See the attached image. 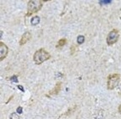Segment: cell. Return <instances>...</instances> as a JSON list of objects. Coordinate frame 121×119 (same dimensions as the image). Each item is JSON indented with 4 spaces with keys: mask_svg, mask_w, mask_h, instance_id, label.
<instances>
[{
    "mask_svg": "<svg viewBox=\"0 0 121 119\" xmlns=\"http://www.w3.org/2000/svg\"><path fill=\"white\" fill-rule=\"evenodd\" d=\"M50 59H51L50 53L43 48L36 50L35 53L33 55V61L36 65H41L42 63L48 61Z\"/></svg>",
    "mask_w": 121,
    "mask_h": 119,
    "instance_id": "6da1fadb",
    "label": "cell"
},
{
    "mask_svg": "<svg viewBox=\"0 0 121 119\" xmlns=\"http://www.w3.org/2000/svg\"><path fill=\"white\" fill-rule=\"evenodd\" d=\"M45 1H42V0H30L28 2V9H27L26 17L32 15L33 13H37L42 8L43 6V3Z\"/></svg>",
    "mask_w": 121,
    "mask_h": 119,
    "instance_id": "7a4b0ae2",
    "label": "cell"
},
{
    "mask_svg": "<svg viewBox=\"0 0 121 119\" xmlns=\"http://www.w3.org/2000/svg\"><path fill=\"white\" fill-rule=\"evenodd\" d=\"M120 78V74L114 73L109 75L108 76V79H107V89L108 90H113L114 88H116L119 84Z\"/></svg>",
    "mask_w": 121,
    "mask_h": 119,
    "instance_id": "3957f363",
    "label": "cell"
},
{
    "mask_svg": "<svg viewBox=\"0 0 121 119\" xmlns=\"http://www.w3.org/2000/svg\"><path fill=\"white\" fill-rule=\"evenodd\" d=\"M119 39V32L118 29H114L113 30H111L108 33L107 38H106V42L108 45H113L115 43H117V41Z\"/></svg>",
    "mask_w": 121,
    "mask_h": 119,
    "instance_id": "277c9868",
    "label": "cell"
},
{
    "mask_svg": "<svg viewBox=\"0 0 121 119\" xmlns=\"http://www.w3.org/2000/svg\"><path fill=\"white\" fill-rule=\"evenodd\" d=\"M9 53V48L4 42H0V61H4Z\"/></svg>",
    "mask_w": 121,
    "mask_h": 119,
    "instance_id": "5b68a950",
    "label": "cell"
},
{
    "mask_svg": "<svg viewBox=\"0 0 121 119\" xmlns=\"http://www.w3.org/2000/svg\"><path fill=\"white\" fill-rule=\"evenodd\" d=\"M30 39H31V34H30V31L25 32L23 34V35L21 36V39H20V40H19V45L23 46L24 45H25Z\"/></svg>",
    "mask_w": 121,
    "mask_h": 119,
    "instance_id": "8992f818",
    "label": "cell"
},
{
    "mask_svg": "<svg viewBox=\"0 0 121 119\" xmlns=\"http://www.w3.org/2000/svg\"><path fill=\"white\" fill-rule=\"evenodd\" d=\"M61 85H62V83L60 82V81H58V82H56V86H54V88L51 90V91H49V94L46 95V96H56V95H57L59 92H60V89H61Z\"/></svg>",
    "mask_w": 121,
    "mask_h": 119,
    "instance_id": "52a82bcc",
    "label": "cell"
},
{
    "mask_svg": "<svg viewBox=\"0 0 121 119\" xmlns=\"http://www.w3.org/2000/svg\"><path fill=\"white\" fill-rule=\"evenodd\" d=\"M40 18L37 15L34 16V17L31 19V20H30V24H31V25H33V26L38 25L40 24Z\"/></svg>",
    "mask_w": 121,
    "mask_h": 119,
    "instance_id": "ba28073f",
    "label": "cell"
},
{
    "mask_svg": "<svg viewBox=\"0 0 121 119\" xmlns=\"http://www.w3.org/2000/svg\"><path fill=\"white\" fill-rule=\"evenodd\" d=\"M66 43H67V40H66V39H65V38L60 39V40H59L58 43H57L56 48H61V47H63L64 45H66Z\"/></svg>",
    "mask_w": 121,
    "mask_h": 119,
    "instance_id": "9c48e42d",
    "label": "cell"
},
{
    "mask_svg": "<svg viewBox=\"0 0 121 119\" xmlns=\"http://www.w3.org/2000/svg\"><path fill=\"white\" fill-rule=\"evenodd\" d=\"M85 41V37L83 35H78V38H77V42H78V45H82Z\"/></svg>",
    "mask_w": 121,
    "mask_h": 119,
    "instance_id": "30bf717a",
    "label": "cell"
},
{
    "mask_svg": "<svg viewBox=\"0 0 121 119\" xmlns=\"http://www.w3.org/2000/svg\"><path fill=\"white\" fill-rule=\"evenodd\" d=\"M9 119H19V114L17 112H13L9 115Z\"/></svg>",
    "mask_w": 121,
    "mask_h": 119,
    "instance_id": "8fae6325",
    "label": "cell"
},
{
    "mask_svg": "<svg viewBox=\"0 0 121 119\" xmlns=\"http://www.w3.org/2000/svg\"><path fill=\"white\" fill-rule=\"evenodd\" d=\"M10 80H11V81H13V82H18L19 81V80H18V76H16V75H14V76H13L11 78H10Z\"/></svg>",
    "mask_w": 121,
    "mask_h": 119,
    "instance_id": "7c38bea8",
    "label": "cell"
},
{
    "mask_svg": "<svg viewBox=\"0 0 121 119\" xmlns=\"http://www.w3.org/2000/svg\"><path fill=\"white\" fill-rule=\"evenodd\" d=\"M16 112L19 114H22L23 113V107H19L17 108V110H16Z\"/></svg>",
    "mask_w": 121,
    "mask_h": 119,
    "instance_id": "4fadbf2b",
    "label": "cell"
},
{
    "mask_svg": "<svg viewBox=\"0 0 121 119\" xmlns=\"http://www.w3.org/2000/svg\"><path fill=\"white\" fill-rule=\"evenodd\" d=\"M75 49H76L75 45H72V47H71V54H72V55H73V54H74Z\"/></svg>",
    "mask_w": 121,
    "mask_h": 119,
    "instance_id": "5bb4252c",
    "label": "cell"
},
{
    "mask_svg": "<svg viewBox=\"0 0 121 119\" xmlns=\"http://www.w3.org/2000/svg\"><path fill=\"white\" fill-rule=\"evenodd\" d=\"M18 89H19V90H20V91H22V92H25V89H24L23 86L19 85V86H18Z\"/></svg>",
    "mask_w": 121,
    "mask_h": 119,
    "instance_id": "9a60e30c",
    "label": "cell"
},
{
    "mask_svg": "<svg viewBox=\"0 0 121 119\" xmlns=\"http://www.w3.org/2000/svg\"><path fill=\"white\" fill-rule=\"evenodd\" d=\"M111 3V1H102V2H99V4H108Z\"/></svg>",
    "mask_w": 121,
    "mask_h": 119,
    "instance_id": "2e32d148",
    "label": "cell"
},
{
    "mask_svg": "<svg viewBox=\"0 0 121 119\" xmlns=\"http://www.w3.org/2000/svg\"><path fill=\"white\" fill-rule=\"evenodd\" d=\"M12 98H13V96H10V97H9V101H8V102H6V103H9V102L10 101H11V99H12Z\"/></svg>",
    "mask_w": 121,
    "mask_h": 119,
    "instance_id": "e0dca14e",
    "label": "cell"
},
{
    "mask_svg": "<svg viewBox=\"0 0 121 119\" xmlns=\"http://www.w3.org/2000/svg\"><path fill=\"white\" fill-rule=\"evenodd\" d=\"M118 110H119V112L121 114V104L119 105V108H118Z\"/></svg>",
    "mask_w": 121,
    "mask_h": 119,
    "instance_id": "ac0fdd59",
    "label": "cell"
},
{
    "mask_svg": "<svg viewBox=\"0 0 121 119\" xmlns=\"http://www.w3.org/2000/svg\"><path fill=\"white\" fill-rule=\"evenodd\" d=\"M119 91H120V92H121V87H120V89H119Z\"/></svg>",
    "mask_w": 121,
    "mask_h": 119,
    "instance_id": "d6986e66",
    "label": "cell"
}]
</instances>
